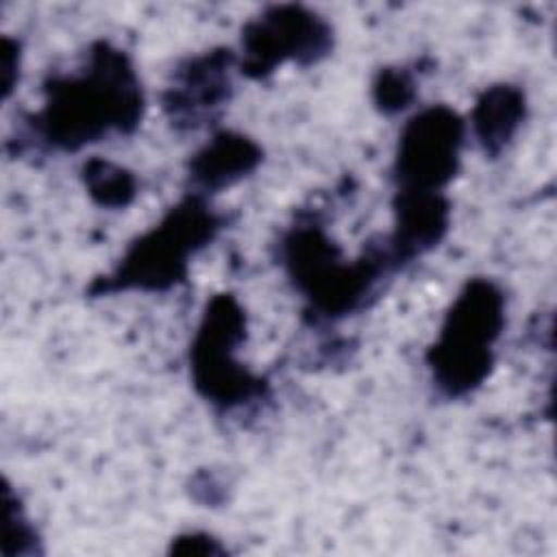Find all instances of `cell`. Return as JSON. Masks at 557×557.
Returning a JSON list of instances; mask_svg holds the SVG:
<instances>
[{"instance_id": "7c38bea8", "label": "cell", "mask_w": 557, "mask_h": 557, "mask_svg": "<svg viewBox=\"0 0 557 557\" xmlns=\"http://www.w3.org/2000/svg\"><path fill=\"white\" fill-rule=\"evenodd\" d=\"M81 178L89 198L102 209H124L139 191V181L131 170L102 157L87 159L81 168Z\"/></svg>"}, {"instance_id": "5bb4252c", "label": "cell", "mask_w": 557, "mask_h": 557, "mask_svg": "<svg viewBox=\"0 0 557 557\" xmlns=\"http://www.w3.org/2000/svg\"><path fill=\"white\" fill-rule=\"evenodd\" d=\"M2 503H4V535H2V555H37L39 553V535L35 527L30 524L28 516L22 509V503L11 492V485L7 483L2 490Z\"/></svg>"}, {"instance_id": "52a82bcc", "label": "cell", "mask_w": 557, "mask_h": 557, "mask_svg": "<svg viewBox=\"0 0 557 557\" xmlns=\"http://www.w3.org/2000/svg\"><path fill=\"white\" fill-rule=\"evenodd\" d=\"M466 120L448 104L413 113L400 135L392 165L396 191H444L461 165Z\"/></svg>"}, {"instance_id": "ba28073f", "label": "cell", "mask_w": 557, "mask_h": 557, "mask_svg": "<svg viewBox=\"0 0 557 557\" xmlns=\"http://www.w3.org/2000/svg\"><path fill=\"white\" fill-rule=\"evenodd\" d=\"M237 52L213 48L183 59L170 74L161 107L174 128L196 131L211 122L233 96Z\"/></svg>"}, {"instance_id": "8992f818", "label": "cell", "mask_w": 557, "mask_h": 557, "mask_svg": "<svg viewBox=\"0 0 557 557\" xmlns=\"http://www.w3.org/2000/svg\"><path fill=\"white\" fill-rule=\"evenodd\" d=\"M333 50V26L302 4H274L242 28L237 70L250 81H263L283 63L309 67Z\"/></svg>"}, {"instance_id": "9a60e30c", "label": "cell", "mask_w": 557, "mask_h": 557, "mask_svg": "<svg viewBox=\"0 0 557 557\" xmlns=\"http://www.w3.org/2000/svg\"><path fill=\"white\" fill-rule=\"evenodd\" d=\"M170 553L172 555H222L226 553V546H222L220 540H215L209 533L191 531V533L176 535L170 544Z\"/></svg>"}, {"instance_id": "30bf717a", "label": "cell", "mask_w": 557, "mask_h": 557, "mask_svg": "<svg viewBox=\"0 0 557 557\" xmlns=\"http://www.w3.org/2000/svg\"><path fill=\"white\" fill-rule=\"evenodd\" d=\"M261 161L263 148L252 137L237 131H218L191 154L187 191L211 198L250 176Z\"/></svg>"}, {"instance_id": "4fadbf2b", "label": "cell", "mask_w": 557, "mask_h": 557, "mask_svg": "<svg viewBox=\"0 0 557 557\" xmlns=\"http://www.w3.org/2000/svg\"><path fill=\"white\" fill-rule=\"evenodd\" d=\"M416 76L407 67H381L372 81V102L383 115H396L416 100Z\"/></svg>"}, {"instance_id": "3957f363", "label": "cell", "mask_w": 557, "mask_h": 557, "mask_svg": "<svg viewBox=\"0 0 557 557\" xmlns=\"http://www.w3.org/2000/svg\"><path fill=\"white\" fill-rule=\"evenodd\" d=\"M226 218L211 198L187 191L146 233L135 237L117 265L89 285L91 296L120 292L163 294L185 283L191 259L224 228Z\"/></svg>"}, {"instance_id": "8fae6325", "label": "cell", "mask_w": 557, "mask_h": 557, "mask_svg": "<svg viewBox=\"0 0 557 557\" xmlns=\"http://www.w3.org/2000/svg\"><path fill=\"white\" fill-rule=\"evenodd\" d=\"M527 117V96L518 85L494 83L474 100L466 128L485 157H500L516 139Z\"/></svg>"}, {"instance_id": "277c9868", "label": "cell", "mask_w": 557, "mask_h": 557, "mask_svg": "<svg viewBox=\"0 0 557 557\" xmlns=\"http://www.w3.org/2000/svg\"><path fill=\"white\" fill-rule=\"evenodd\" d=\"M507 322V298L498 283L485 276L468 278L444 313L424 361L431 381L446 398L476 392L492 374L494 346Z\"/></svg>"}, {"instance_id": "5b68a950", "label": "cell", "mask_w": 557, "mask_h": 557, "mask_svg": "<svg viewBox=\"0 0 557 557\" xmlns=\"http://www.w3.org/2000/svg\"><path fill=\"white\" fill-rule=\"evenodd\" d=\"M246 331V309L235 294L222 292L207 300L189 346V379L196 394L218 411L228 413L270 394L268 379L237 357Z\"/></svg>"}, {"instance_id": "6da1fadb", "label": "cell", "mask_w": 557, "mask_h": 557, "mask_svg": "<svg viewBox=\"0 0 557 557\" xmlns=\"http://www.w3.org/2000/svg\"><path fill=\"white\" fill-rule=\"evenodd\" d=\"M44 104L28 115V131L44 148L78 152L113 135H131L144 117L146 98L131 57L100 39L70 74L44 81Z\"/></svg>"}, {"instance_id": "2e32d148", "label": "cell", "mask_w": 557, "mask_h": 557, "mask_svg": "<svg viewBox=\"0 0 557 557\" xmlns=\"http://www.w3.org/2000/svg\"><path fill=\"white\" fill-rule=\"evenodd\" d=\"M20 81V44L11 37L2 39V52H0V85H2V98L7 100Z\"/></svg>"}, {"instance_id": "7a4b0ae2", "label": "cell", "mask_w": 557, "mask_h": 557, "mask_svg": "<svg viewBox=\"0 0 557 557\" xmlns=\"http://www.w3.org/2000/svg\"><path fill=\"white\" fill-rule=\"evenodd\" d=\"M281 263L309 311L324 320H342L363 309L383 276L398 270L383 237L348 259L318 220H298L283 235Z\"/></svg>"}, {"instance_id": "9c48e42d", "label": "cell", "mask_w": 557, "mask_h": 557, "mask_svg": "<svg viewBox=\"0 0 557 557\" xmlns=\"http://www.w3.org/2000/svg\"><path fill=\"white\" fill-rule=\"evenodd\" d=\"M394 228L383 242L396 263L405 268L413 259L435 250L450 228V200L444 191H396Z\"/></svg>"}]
</instances>
